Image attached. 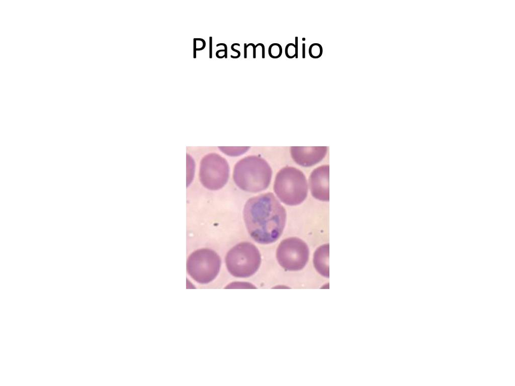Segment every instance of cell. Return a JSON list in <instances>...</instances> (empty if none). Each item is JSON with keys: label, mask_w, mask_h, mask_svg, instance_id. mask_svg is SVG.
I'll list each match as a JSON object with an SVG mask.
<instances>
[{"label": "cell", "mask_w": 515, "mask_h": 386, "mask_svg": "<svg viewBox=\"0 0 515 386\" xmlns=\"http://www.w3.org/2000/svg\"><path fill=\"white\" fill-rule=\"evenodd\" d=\"M272 170L269 164L260 156L247 157L235 164L233 179L236 185L248 192L265 190L271 183Z\"/></svg>", "instance_id": "7a4b0ae2"}, {"label": "cell", "mask_w": 515, "mask_h": 386, "mask_svg": "<svg viewBox=\"0 0 515 386\" xmlns=\"http://www.w3.org/2000/svg\"><path fill=\"white\" fill-rule=\"evenodd\" d=\"M221 151L229 156H237L245 154L249 147H220Z\"/></svg>", "instance_id": "8fae6325"}, {"label": "cell", "mask_w": 515, "mask_h": 386, "mask_svg": "<svg viewBox=\"0 0 515 386\" xmlns=\"http://www.w3.org/2000/svg\"><path fill=\"white\" fill-rule=\"evenodd\" d=\"M326 146H292L290 151L294 161L304 167H310L320 162L327 153Z\"/></svg>", "instance_id": "9c48e42d"}, {"label": "cell", "mask_w": 515, "mask_h": 386, "mask_svg": "<svg viewBox=\"0 0 515 386\" xmlns=\"http://www.w3.org/2000/svg\"><path fill=\"white\" fill-rule=\"evenodd\" d=\"M227 269L233 276L248 277L255 274L260 267L261 256L253 244L240 243L228 252L226 257Z\"/></svg>", "instance_id": "277c9868"}, {"label": "cell", "mask_w": 515, "mask_h": 386, "mask_svg": "<svg viewBox=\"0 0 515 386\" xmlns=\"http://www.w3.org/2000/svg\"><path fill=\"white\" fill-rule=\"evenodd\" d=\"M329 244L320 246L316 249L314 256V265L316 270L322 276L329 277Z\"/></svg>", "instance_id": "30bf717a"}, {"label": "cell", "mask_w": 515, "mask_h": 386, "mask_svg": "<svg viewBox=\"0 0 515 386\" xmlns=\"http://www.w3.org/2000/svg\"><path fill=\"white\" fill-rule=\"evenodd\" d=\"M269 56L273 58L280 57L283 54V48L278 44H273L269 48Z\"/></svg>", "instance_id": "4fadbf2b"}, {"label": "cell", "mask_w": 515, "mask_h": 386, "mask_svg": "<svg viewBox=\"0 0 515 386\" xmlns=\"http://www.w3.org/2000/svg\"><path fill=\"white\" fill-rule=\"evenodd\" d=\"M310 251L307 244L301 239L290 238L284 240L276 251L278 262L286 270L298 271L303 270L309 259Z\"/></svg>", "instance_id": "52a82bcc"}, {"label": "cell", "mask_w": 515, "mask_h": 386, "mask_svg": "<svg viewBox=\"0 0 515 386\" xmlns=\"http://www.w3.org/2000/svg\"><path fill=\"white\" fill-rule=\"evenodd\" d=\"M250 46H251V44H249L248 45H247L246 44H244V58H247V48H248V47H249Z\"/></svg>", "instance_id": "e0dca14e"}, {"label": "cell", "mask_w": 515, "mask_h": 386, "mask_svg": "<svg viewBox=\"0 0 515 386\" xmlns=\"http://www.w3.org/2000/svg\"><path fill=\"white\" fill-rule=\"evenodd\" d=\"M210 58H212V37H210Z\"/></svg>", "instance_id": "d6986e66"}, {"label": "cell", "mask_w": 515, "mask_h": 386, "mask_svg": "<svg viewBox=\"0 0 515 386\" xmlns=\"http://www.w3.org/2000/svg\"><path fill=\"white\" fill-rule=\"evenodd\" d=\"M303 58H305L306 57V44L303 45Z\"/></svg>", "instance_id": "ac0fdd59"}, {"label": "cell", "mask_w": 515, "mask_h": 386, "mask_svg": "<svg viewBox=\"0 0 515 386\" xmlns=\"http://www.w3.org/2000/svg\"><path fill=\"white\" fill-rule=\"evenodd\" d=\"M226 51L225 50H222L218 51L216 53V56L219 58H223L226 57Z\"/></svg>", "instance_id": "9a60e30c"}, {"label": "cell", "mask_w": 515, "mask_h": 386, "mask_svg": "<svg viewBox=\"0 0 515 386\" xmlns=\"http://www.w3.org/2000/svg\"><path fill=\"white\" fill-rule=\"evenodd\" d=\"M229 176V165L220 155L211 153L202 159L200 179L206 189L212 191L221 189L228 183Z\"/></svg>", "instance_id": "8992f818"}, {"label": "cell", "mask_w": 515, "mask_h": 386, "mask_svg": "<svg viewBox=\"0 0 515 386\" xmlns=\"http://www.w3.org/2000/svg\"><path fill=\"white\" fill-rule=\"evenodd\" d=\"M221 46H223L225 48V50L226 51V54L225 57H226V58H228V47H227V46L226 44H220L217 45V47H220Z\"/></svg>", "instance_id": "2e32d148"}, {"label": "cell", "mask_w": 515, "mask_h": 386, "mask_svg": "<svg viewBox=\"0 0 515 386\" xmlns=\"http://www.w3.org/2000/svg\"><path fill=\"white\" fill-rule=\"evenodd\" d=\"M323 48L318 44H314L310 47L309 54L312 58H319L323 55Z\"/></svg>", "instance_id": "5bb4252c"}, {"label": "cell", "mask_w": 515, "mask_h": 386, "mask_svg": "<svg viewBox=\"0 0 515 386\" xmlns=\"http://www.w3.org/2000/svg\"><path fill=\"white\" fill-rule=\"evenodd\" d=\"M286 55L289 58H298V37H295V45L288 44L286 48Z\"/></svg>", "instance_id": "7c38bea8"}, {"label": "cell", "mask_w": 515, "mask_h": 386, "mask_svg": "<svg viewBox=\"0 0 515 386\" xmlns=\"http://www.w3.org/2000/svg\"><path fill=\"white\" fill-rule=\"evenodd\" d=\"M329 165L315 168L309 179L312 195L315 199L323 202L330 201Z\"/></svg>", "instance_id": "ba28073f"}, {"label": "cell", "mask_w": 515, "mask_h": 386, "mask_svg": "<svg viewBox=\"0 0 515 386\" xmlns=\"http://www.w3.org/2000/svg\"><path fill=\"white\" fill-rule=\"evenodd\" d=\"M277 197L285 204L296 206L306 199L308 186L302 171L294 167H285L278 171L274 185Z\"/></svg>", "instance_id": "3957f363"}, {"label": "cell", "mask_w": 515, "mask_h": 386, "mask_svg": "<svg viewBox=\"0 0 515 386\" xmlns=\"http://www.w3.org/2000/svg\"><path fill=\"white\" fill-rule=\"evenodd\" d=\"M303 40H304V41H305V38H303Z\"/></svg>", "instance_id": "ffe728a7"}, {"label": "cell", "mask_w": 515, "mask_h": 386, "mask_svg": "<svg viewBox=\"0 0 515 386\" xmlns=\"http://www.w3.org/2000/svg\"><path fill=\"white\" fill-rule=\"evenodd\" d=\"M221 267L220 256L216 251L208 248H202L192 252L187 263L189 275L193 279L202 284H208L215 279Z\"/></svg>", "instance_id": "5b68a950"}, {"label": "cell", "mask_w": 515, "mask_h": 386, "mask_svg": "<svg viewBox=\"0 0 515 386\" xmlns=\"http://www.w3.org/2000/svg\"><path fill=\"white\" fill-rule=\"evenodd\" d=\"M243 216L247 230L257 243H275L285 228L286 209L272 193L249 199L245 205Z\"/></svg>", "instance_id": "6da1fadb"}]
</instances>
